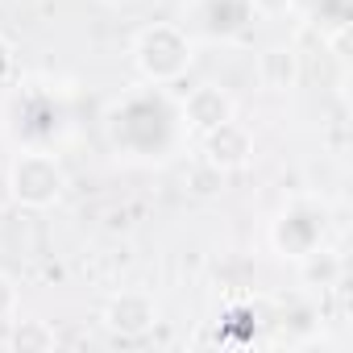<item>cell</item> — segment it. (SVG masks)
Instances as JSON below:
<instances>
[{
  "instance_id": "1",
  "label": "cell",
  "mask_w": 353,
  "mask_h": 353,
  "mask_svg": "<svg viewBox=\"0 0 353 353\" xmlns=\"http://www.w3.org/2000/svg\"><path fill=\"white\" fill-rule=\"evenodd\" d=\"M104 133L108 145L129 158V162H166L183 145V125H179V104H170L162 88H133L117 96L104 112Z\"/></svg>"
},
{
  "instance_id": "2",
  "label": "cell",
  "mask_w": 353,
  "mask_h": 353,
  "mask_svg": "<svg viewBox=\"0 0 353 353\" xmlns=\"http://www.w3.org/2000/svg\"><path fill=\"white\" fill-rule=\"evenodd\" d=\"M129 54H133V67H137L141 83L170 88V83H179L192 71V63H196V38L183 26H174V21H154V26H145L133 38Z\"/></svg>"
},
{
  "instance_id": "3",
  "label": "cell",
  "mask_w": 353,
  "mask_h": 353,
  "mask_svg": "<svg viewBox=\"0 0 353 353\" xmlns=\"http://www.w3.org/2000/svg\"><path fill=\"white\" fill-rule=\"evenodd\" d=\"M9 196L17 208L46 212L67 196V170L54 150L46 145H21L9 162Z\"/></svg>"
},
{
  "instance_id": "4",
  "label": "cell",
  "mask_w": 353,
  "mask_h": 353,
  "mask_svg": "<svg viewBox=\"0 0 353 353\" xmlns=\"http://www.w3.org/2000/svg\"><path fill=\"white\" fill-rule=\"evenodd\" d=\"M328 237V204L320 196H295L283 204V212L270 221V245L279 258H307Z\"/></svg>"
},
{
  "instance_id": "5",
  "label": "cell",
  "mask_w": 353,
  "mask_h": 353,
  "mask_svg": "<svg viewBox=\"0 0 353 353\" xmlns=\"http://www.w3.org/2000/svg\"><path fill=\"white\" fill-rule=\"evenodd\" d=\"M233 117H237V100L225 88H216V83L192 88L183 96V104H179V125H183L188 137H204L208 129H216V125H225Z\"/></svg>"
},
{
  "instance_id": "6",
  "label": "cell",
  "mask_w": 353,
  "mask_h": 353,
  "mask_svg": "<svg viewBox=\"0 0 353 353\" xmlns=\"http://www.w3.org/2000/svg\"><path fill=\"white\" fill-rule=\"evenodd\" d=\"M154 324H158V299L141 287H125L104 303V328L125 336V341L145 336Z\"/></svg>"
},
{
  "instance_id": "7",
  "label": "cell",
  "mask_w": 353,
  "mask_h": 353,
  "mask_svg": "<svg viewBox=\"0 0 353 353\" xmlns=\"http://www.w3.org/2000/svg\"><path fill=\"white\" fill-rule=\"evenodd\" d=\"M196 141H200V158H204L212 170H221V174L245 170L250 158H254V133H250L245 125H237V121H225V125L208 129V133L196 137Z\"/></svg>"
},
{
  "instance_id": "8",
  "label": "cell",
  "mask_w": 353,
  "mask_h": 353,
  "mask_svg": "<svg viewBox=\"0 0 353 353\" xmlns=\"http://www.w3.org/2000/svg\"><path fill=\"white\" fill-rule=\"evenodd\" d=\"M258 83L266 92H291L299 83V54L295 46H266L258 54Z\"/></svg>"
},
{
  "instance_id": "9",
  "label": "cell",
  "mask_w": 353,
  "mask_h": 353,
  "mask_svg": "<svg viewBox=\"0 0 353 353\" xmlns=\"http://www.w3.org/2000/svg\"><path fill=\"white\" fill-rule=\"evenodd\" d=\"M341 274H345V258L328 245H316L307 258H299V279L307 287H336Z\"/></svg>"
},
{
  "instance_id": "10",
  "label": "cell",
  "mask_w": 353,
  "mask_h": 353,
  "mask_svg": "<svg viewBox=\"0 0 353 353\" xmlns=\"http://www.w3.org/2000/svg\"><path fill=\"white\" fill-rule=\"evenodd\" d=\"M9 324H13L9 349L30 353V349H54V345H59V332H54L46 320H9Z\"/></svg>"
},
{
  "instance_id": "11",
  "label": "cell",
  "mask_w": 353,
  "mask_h": 353,
  "mask_svg": "<svg viewBox=\"0 0 353 353\" xmlns=\"http://www.w3.org/2000/svg\"><path fill=\"white\" fill-rule=\"evenodd\" d=\"M17 316H21V287L0 270V324H9Z\"/></svg>"
},
{
  "instance_id": "12",
  "label": "cell",
  "mask_w": 353,
  "mask_h": 353,
  "mask_svg": "<svg viewBox=\"0 0 353 353\" xmlns=\"http://www.w3.org/2000/svg\"><path fill=\"white\" fill-rule=\"evenodd\" d=\"M245 9L262 21H283L291 9H295V0H245Z\"/></svg>"
},
{
  "instance_id": "13",
  "label": "cell",
  "mask_w": 353,
  "mask_h": 353,
  "mask_svg": "<svg viewBox=\"0 0 353 353\" xmlns=\"http://www.w3.org/2000/svg\"><path fill=\"white\" fill-rule=\"evenodd\" d=\"M17 75V50H13V42L0 34V83H9Z\"/></svg>"
},
{
  "instance_id": "14",
  "label": "cell",
  "mask_w": 353,
  "mask_h": 353,
  "mask_svg": "<svg viewBox=\"0 0 353 353\" xmlns=\"http://www.w3.org/2000/svg\"><path fill=\"white\" fill-rule=\"evenodd\" d=\"M100 5H108V9H129V5H137V0H100Z\"/></svg>"
}]
</instances>
